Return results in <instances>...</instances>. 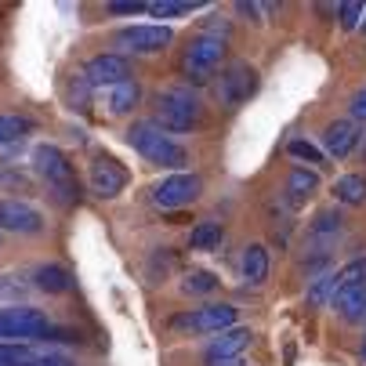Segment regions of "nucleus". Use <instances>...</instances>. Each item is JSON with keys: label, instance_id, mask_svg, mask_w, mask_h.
I'll return each mask as SVG.
<instances>
[{"label": "nucleus", "instance_id": "obj_1", "mask_svg": "<svg viewBox=\"0 0 366 366\" xmlns=\"http://www.w3.org/2000/svg\"><path fill=\"white\" fill-rule=\"evenodd\" d=\"M152 109H156V127L167 131V134H185L192 127L203 124V102L192 87H164L160 94H156L152 102Z\"/></svg>", "mask_w": 366, "mask_h": 366}, {"label": "nucleus", "instance_id": "obj_2", "mask_svg": "<svg viewBox=\"0 0 366 366\" xmlns=\"http://www.w3.org/2000/svg\"><path fill=\"white\" fill-rule=\"evenodd\" d=\"M127 142H131V149L142 156V160L152 164V167L178 171V167L189 164V152H185L167 131L156 127L152 120H134V124L127 127Z\"/></svg>", "mask_w": 366, "mask_h": 366}, {"label": "nucleus", "instance_id": "obj_3", "mask_svg": "<svg viewBox=\"0 0 366 366\" xmlns=\"http://www.w3.org/2000/svg\"><path fill=\"white\" fill-rule=\"evenodd\" d=\"M33 171L47 182V189L55 192L59 203H73L80 196V185H76V174H73V164H69V156L59 149V145H36L33 149Z\"/></svg>", "mask_w": 366, "mask_h": 366}, {"label": "nucleus", "instance_id": "obj_4", "mask_svg": "<svg viewBox=\"0 0 366 366\" xmlns=\"http://www.w3.org/2000/svg\"><path fill=\"white\" fill-rule=\"evenodd\" d=\"M222 59H225V29L207 26L199 36L189 40L185 55H182V73L189 80H207V76L218 73Z\"/></svg>", "mask_w": 366, "mask_h": 366}, {"label": "nucleus", "instance_id": "obj_5", "mask_svg": "<svg viewBox=\"0 0 366 366\" xmlns=\"http://www.w3.org/2000/svg\"><path fill=\"white\" fill-rule=\"evenodd\" d=\"M47 334H51V320L40 308H29V305L0 308V341L29 345V341H44Z\"/></svg>", "mask_w": 366, "mask_h": 366}, {"label": "nucleus", "instance_id": "obj_6", "mask_svg": "<svg viewBox=\"0 0 366 366\" xmlns=\"http://www.w3.org/2000/svg\"><path fill=\"white\" fill-rule=\"evenodd\" d=\"M174 33L160 22H138V26H127L113 36V47H120L117 55H160L164 47H171Z\"/></svg>", "mask_w": 366, "mask_h": 366}, {"label": "nucleus", "instance_id": "obj_7", "mask_svg": "<svg viewBox=\"0 0 366 366\" xmlns=\"http://www.w3.org/2000/svg\"><path fill=\"white\" fill-rule=\"evenodd\" d=\"M174 330H189V334H222L229 327H236V308L232 305H203V308H192L185 316H174L171 320Z\"/></svg>", "mask_w": 366, "mask_h": 366}, {"label": "nucleus", "instance_id": "obj_8", "mask_svg": "<svg viewBox=\"0 0 366 366\" xmlns=\"http://www.w3.org/2000/svg\"><path fill=\"white\" fill-rule=\"evenodd\" d=\"M199 192H203V178L199 174H171V178H164L160 185L152 189V203L156 207H164V211H178V207H189V203H196L199 199Z\"/></svg>", "mask_w": 366, "mask_h": 366}, {"label": "nucleus", "instance_id": "obj_9", "mask_svg": "<svg viewBox=\"0 0 366 366\" xmlns=\"http://www.w3.org/2000/svg\"><path fill=\"white\" fill-rule=\"evenodd\" d=\"M254 91H257V69L250 62H232L222 73V80H218V98H222V106H229V109L243 106Z\"/></svg>", "mask_w": 366, "mask_h": 366}, {"label": "nucleus", "instance_id": "obj_10", "mask_svg": "<svg viewBox=\"0 0 366 366\" xmlns=\"http://www.w3.org/2000/svg\"><path fill=\"white\" fill-rule=\"evenodd\" d=\"M87 178H91L94 196H106V199H113V196H120L127 189V171L120 167V160H113V156H106V152L91 156Z\"/></svg>", "mask_w": 366, "mask_h": 366}, {"label": "nucleus", "instance_id": "obj_11", "mask_svg": "<svg viewBox=\"0 0 366 366\" xmlns=\"http://www.w3.org/2000/svg\"><path fill=\"white\" fill-rule=\"evenodd\" d=\"M44 229V214L26 199H0V232L33 236Z\"/></svg>", "mask_w": 366, "mask_h": 366}, {"label": "nucleus", "instance_id": "obj_12", "mask_svg": "<svg viewBox=\"0 0 366 366\" xmlns=\"http://www.w3.org/2000/svg\"><path fill=\"white\" fill-rule=\"evenodd\" d=\"M84 76L91 87H117L124 80H131V62L124 55H94L87 66H84Z\"/></svg>", "mask_w": 366, "mask_h": 366}, {"label": "nucleus", "instance_id": "obj_13", "mask_svg": "<svg viewBox=\"0 0 366 366\" xmlns=\"http://www.w3.org/2000/svg\"><path fill=\"white\" fill-rule=\"evenodd\" d=\"M254 334L250 327H229L222 330L211 345H207V362H222V359H243V352L250 348Z\"/></svg>", "mask_w": 366, "mask_h": 366}, {"label": "nucleus", "instance_id": "obj_14", "mask_svg": "<svg viewBox=\"0 0 366 366\" xmlns=\"http://www.w3.org/2000/svg\"><path fill=\"white\" fill-rule=\"evenodd\" d=\"M323 145H327L330 156H337V160H341V156H348L359 145V124L355 120H334V124H327Z\"/></svg>", "mask_w": 366, "mask_h": 366}, {"label": "nucleus", "instance_id": "obj_15", "mask_svg": "<svg viewBox=\"0 0 366 366\" xmlns=\"http://www.w3.org/2000/svg\"><path fill=\"white\" fill-rule=\"evenodd\" d=\"M320 192V174L308 171V167H294L287 178V203L290 207H305L312 196Z\"/></svg>", "mask_w": 366, "mask_h": 366}, {"label": "nucleus", "instance_id": "obj_16", "mask_svg": "<svg viewBox=\"0 0 366 366\" xmlns=\"http://www.w3.org/2000/svg\"><path fill=\"white\" fill-rule=\"evenodd\" d=\"M334 312L345 323H362L366 320V287L334 290Z\"/></svg>", "mask_w": 366, "mask_h": 366}, {"label": "nucleus", "instance_id": "obj_17", "mask_svg": "<svg viewBox=\"0 0 366 366\" xmlns=\"http://www.w3.org/2000/svg\"><path fill=\"white\" fill-rule=\"evenodd\" d=\"M239 272H243V280L250 287H261V283L269 280V250L261 247V243H250L243 250V257H239Z\"/></svg>", "mask_w": 366, "mask_h": 366}, {"label": "nucleus", "instance_id": "obj_18", "mask_svg": "<svg viewBox=\"0 0 366 366\" xmlns=\"http://www.w3.org/2000/svg\"><path fill=\"white\" fill-rule=\"evenodd\" d=\"M33 287L44 294H69L73 290V276L62 265H40L33 272Z\"/></svg>", "mask_w": 366, "mask_h": 366}, {"label": "nucleus", "instance_id": "obj_19", "mask_svg": "<svg viewBox=\"0 0 366 366\" xmlns=\"http://www.w3.org/2000/svg\"><path fill=\"white\" fill-rule=\"evenodd\" d=\"M142 102V87H138V80H124V84H117V87H109V113L113 117H127L134 106Z\"/></svg>", "mask_w": 366, "mask_h": 366}, {"label": "nucleus", "instance_id": "obj_20", "mask_svg": "<svg viewBox=\"0 0 366 366\" xmlns=\"http://www.w3.org/2000/svg\"><path fill=\"white\" fill-rule=\"evenodd\" d=\"M334 199L345 203V207L366 203V178H362V174H341V178L334 182Z\"/></svg>", "mask_w": 366, "mask_h": 366}, {"label": "nucleus", "instance_id": "obj_21", "mask_svg": "<svg viewBox=\"0 0 366 366\" xmlns=\"http://www.w3.org/2000/svg\"><path fill=\"white\" fill-rule=\"evenodd\" d=\"M222 225L218 222H199L196 229H192V236H189V247L192 250H214L218 243H222Z\"/></svg>", "mask_w": 366, "mask_h": 366}, {"label": "nucleus", "instance_id": "obj_22", "mask_svg": "<svg viewBox=\"0 0 366 366\" xmlns=\"http://www.w3.org/2000/svg\"><path fill=\"white\" fill-rule=\"evenodd\" d=\"M91 91H94V87L87 84V76H84V73H73L69 84H66V102H69V109H80V113H84V109L91 106Z\"/></svg>", "mask_w": 366, "mask_h": 366}, {"label": "nucleus", "instance_id": "obj_23", "mask_svg": "<svg viewBox=\"0 0 366 366\" xmlns=\"http://www.w3.org/2000/svg\"><path fill=\"white\" fill-rule=\"evenodd\" d=\"M348 287H366V257H355L341 272H334V290H348Z\"/></svg>", "mask_w": 366, "mask_h": 366}, {"label": "nucleus", "instance_id": "obj_24", "mask_svg": "<svg viewBox=\"0 0 366 366\" xmlns=\"http://www.w3.org/2000/svg\"><path fill=\"white\" fill-rule=\"evenodd\" d=\"M341 236V214L337 211H320L312 222V239H337Z\"/></svg>", "mask_w": 366, "mask_h": 366}, {"label": "nucleus", "instance_id": "obj_25", "mask_svg": "<svg viewBox=\"0 0 366 366\" xmlns=\"http://www.w3.org/2000/svg\"><path fill=\"white\" fill-rule=\"evenodd\" d=\"M199 4L192 0H160V4H149V15H156V19H178V15H192Z\"/></svg>", "mask_w": 366, "mask_h": 366}, {"label": "nucleus", "instance_id": "obj_26", "mask_svg": "<svg viewBox=\"0 0 366 366\" xmlns=\"http://www.w3.org/2000/svg\"><path fill=\"white\" fill-rule=\"evenodd\" d=\"M33 124L26 117H0V145H8V142H19L22 134H29Z\"/></svg>", "mask_w": 366, "mask_h": 366}, {"label": "nucleus", "instance_id": "obj_27", "mask_svg": "<svg viewBox=\"0 0 366 366\" xmlns=\"http://www.w3.org/2000/svg\"><path fill=\"white\" fill-rule=\"evenodd\" d=\"M182 290H185V294H211V290H218V280H214L211 272L196 269V272H189V276H185Z\"/></svg>", "mask_w": 366, "mask_h": 366}, {"label": "nucleus", "instance_id": "obj_28", "mask_svg": "<svg viewBox=\"0 0 366 366\" xmlns=\"http://www.w3.org/2000/svg\"><path fill=\"white\" fill-rule=\"evenodd\" d=\"M290 156H297V160H308V164H323V152L312 145V142H305V138H294V142H290Z\"/></svg>", "mask_w": 366, "mask_h": 366}, {"label": "nucleus", "instance_id": "obj_29", "mask_svg": "<svg viewBox=\"0 0 366 366\" xmlns=\"http://www.w3.org/2000/svg\"><path fill=\"white\" fill-rule=\"evenodd\" d=\"M337 15H341V29H355V26H359V19L366 15V8L359 4V0H348V4H341V8H337Z\"/></svg>", "mask_w": 366, "mask_h": 366}, {"label": "nucleus", "instance_id": "obj_30", "mask_svg": "<svg viewBox=\"0 0 366 366\" xmlns=\"http://www.w3.org/2000/svg\"><path fill=\"white\" fill-rule=\"evenodd\" d=\"M330 294H334V276H320L316 283H312V290H308V305H323Z\"/></svg>", "mask_w": 366, "mask_h": 366}, {"label": "nucleus", "instance_id": "obj_31", "mask_svg": "<svg viewBox=\"0 0 366 366\" xmlns=\"http://www.w3.org/2000/svg\"><path fill=\"white\" fill-rule=\"evenodd\" d=\"M33 366H76V362L62 352H44V355H33Z\"/></svg>", "mask_w": 366, "mask_h": 366}, {"label": "nucleus", "instance_id": "obj_32", "mask_svg": "<svg viewBox=\"0 0 366 366\" xmlns=\"http://www.w3.org/2000/svg\"><path fill=\"white\" fill-rule=\"evenodd\" d=\"M149 11V4H142V0H120V4H109V15H142Z\"/></svg>", "mask_w": 366, "mask_h": 366}, {"label": "nucleus", "instance_id": "obj_33", "mask_svg": "<svg viewBox=\"0 0 366 366\" xmlns=\"http://www.w3.org/2000/svg\"><path fill=\"white\" fill-rule=\"evenodd\" d=\"M352 120L355 124H366V87L355 91V98H352Z\"/></svg>", "mask_w": 366, "mask_h": 366}, {"label": "nucleus", "instance_id": "obj_34", "mask_svg": "<svg viewBox=\"0 0 366 366\" xmlns=\"http://www.w3.org/2000/svg\"><path fill=\"white\" fill-rule=\"evenodd\" d=\"M26 287L15 280V276H0V297H19Z\"/></svg>", "mask_w": 366, "mask_h": 366}, {"label": "nucleus", "instance_id": "obj_35", "mask_svg": "<svg viewBox=\"0 0 366 366\" xmlns=\"http://www.w3.org/2000/svg\"><path fill=\"white\" fill-rule=\"evenodd\" d=\"M211 366H247L243 359H222V362H211Z\"/></svg>", "mask_w": 366, "mask_h": 366}, {"label": "nucleus", "instance_id": "obj_36", "mask_svg": "<svg viewBox=\"0 0 366 366\" xmlns=\"http://www.w3.org/2000/svg\"><path fill=\"white\" fill-rule=\"evenodd\" d=\"M362 359H366V337H362Z\"/></svg>", "mask_w": 366, "mask_h": 366}, {"label": "nucleus", "instance_id": "obj_37", "mask_svg": "<svg viewBox=\"0 0 366 366\" xmlns=\"http://www.w3.org/2000/svg\"><path fill=\"white\" fill-rule=\"evenodd\" d=\"M362 29H366V19H362Z\"/></svg>", "mask_w": 366, "mask_h": 366}]
</instances>
